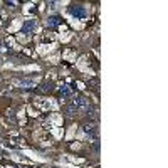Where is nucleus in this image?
Segmentation results:
<instances>
[{"label": "nucleus", "mask_w": 168, "mask_h": 168, "mask_svg": "<svg viewBox=\"0 0 168 168\" xmlns=\"http://www.w3.org/2000/svg\"><path fill=\"white\" fill-rule=\"evenodd\" d=\"M74 106L76 108H83V109H89L91 104H89V101L84 98V96H77V98L74 99Z\"/></svg>", "instance_id": "nucleus-1"}, {"label": "nucleus", "mask_w": 168, "mask_h": 168, "mask_svg": "<svg viewBox=\"0 0 168 168\" xmlns=\"http://www.w3.org/2000/svg\"><path fill=\"white\" fill-rule=\"evenodd\" d=\"M69 12L72 15H76V17H79V19H84V17H86V12H84V9L81 5H72L69 9Z\"/></svg>", "instance_id": "nucleus-2"}, {"label": "nucleus", "mask_w": 168, "mask_h": 168, "mask_svg": "<svg viewBox=\"0 0 168 168\" xmlns=\"http://www.w3.org/2000/svg\"><path fill=\"white\" fill-rule=\"evenodd\" d=\"M47 24H49V27H57V25H61L62 24V19L59 17V15H52V17H49Z\"/></svg>", "instance_id": "nucleus-3"}, {"label": "nucleus", "mask_w": 168, "mask_h": 168, "mask_svg": "<svg viewBox=\"0 0 168 168\" xmlns=\"http://www.w3.org/2000/svg\"><path fill=\"white\" fill-rule=\"evenodd\" d=\"M35 27H37V22H35V20H29V22L24 25V32H32Z\"/></svg>", "instance_id": "nucleus-4"}, {"label": "nucleus", "mask_w": 168, "mask_h": 168, "mask_svg": "<svg viewBox=\"0 0 168 168\" xmlns=\"http://www.w3.org/2000/svg\"><path fill=\"white\" fill-rule=\"evenodd\" d=\"M71 93H72V89H71L69 86H62V88L59 89V94H61V96H71Z\"/></svg>", "instance_id": "nucleus-5"}, {"label": "nucleus", "mask_w": 168, "mask_h": 168, "mask_svg": "<svg viewBox=\"0 0 168 168\" xmlns=\"http://www.w3.org/2000/svg\"><path fill=\"white\" fill-rule=\"evenodd\" d=\"M66 113H67L69 116H74V114H77V108L76 106H67L66 108Z\"/></svg>", "instance_id": "nucleus-6"}, {"label": "nucleus", "mask_w": 168, "mask_h": 168, "mask_svg": "<svg viewBox=\"0 0 168 168\" xmlns=\"http://www.w3.org/2000/svg\"><path fill=\"white\" fill-rule=\"evenodd\" d=\"M94 128H96L94 125H86V126H84V131H86V133H93Z\"/></svg>", "instance_id": "nucleus-7"}]
</instances>
